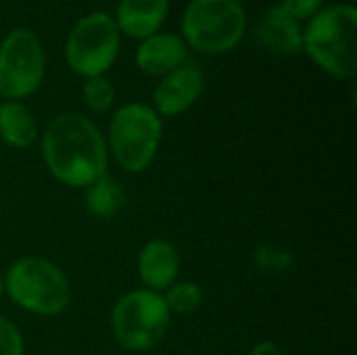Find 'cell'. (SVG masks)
<instances>
[{"label": "cell", "instance_id": "ba28073f", "mask_svg": "<svg viewBox=\"0 0 357 355\" xmlns=\"http://www.w3.org/2000/svg\"><path fill=\"white\" fill-rule=\"evenodd\" d=\"M46 54L40 38L27 27L10 29L0 42V98L23 100L40 90Z\"/></svg>", "mask_w": 357, "mask_h": 355}, {"label": "cell", "instance_id": "277c9868", "mask_svg": "<svg viewBox=\"0 0 357 355\" xmlns=\"http://www.w3.org/2000/svg\"><path fill=\"white\" fill-rule=\"evenodd\" d=\"M163 138V121L151 105L128 103L113 111L107 132V149L128 174L144 172L157 157Z\"/></svg>", "mask_w": 357, "mask_h": 355}, {"label": "cell", "instance_id": "ffe728a7", "mask_svg": "<svg viewBox=\"0 0 357 355\" xmlns=\"http://www.w3.org/2000/svg\"><path fill=\"white\" fill-rule=\"evenodd\" d=\"M280 4L293 13L299 21H305V19H312L324 4V0H280Z\"/></svg>", "mask_w": 357, "mask_h": 355}, {"label": "cell", "instance_id": "4fadbf2b", "mask_svg": "<svg viewBox=\"0 0 357 355\" xmlns=\"http://www.w3.org/2000/svg\"><path fill=\"white\" fill-rule=\"evenodd\" d=\"M169 4L172 0H119L113 19L121 33L144 40L161 31L169 15Z\"/></svg>", "mask_w": 357, "mask_h": 355}, {"label": "cell", "instance_id": "52a82bcc", "mask_svg": "<svg viewBox=\"0 0 357 355\" xmlns=\"http://www.w3.org/2000/svg\"><path fill=\"white\" fill-rule=\"evenodd\" d=\"M121 31L107 13H88L75 21L65 40V61L84 80L105 75L117 61Z\"/></svg>", "mask_w": 357, "mask_h": 355}, {"label": "cell", "instance_id": "2e32d148", "mask_svg": "<svg viewBox=\"0 0 357 355\" xmlns=\"http://www.w3.org/2000/svg\"><path fill=\"white\" fill-rule=\"evenodd\" d=\"M169 314L190 316L203 303V289L195 280H176L167 291L161 293Z\"/></svg>", "mask_w": 357, "mask_h": 355}, {"label": "cell", "instance_id": "9a60e30c", "mask_svg": "<svg viewBox=\"0 0 357 355\" xmlns=\"http://www.w3.org/2000/svg\"><path fill=\"white\" fill-rule=\"evenodd\" d=\"M86 195H84V201H86V209L90 216L94 218H100V220H111L115 218L123 205H126V192L121 188V184L105 174L100 178H96L92 184H88L86 188Z\"/></svg>", "mask_w": 357, "mask_h": 355}, {"label": "cell", "instance_id": "5bb4252c", "mask_svg": "<svg viewBox=\"0 0 357 355\" xmlns=\"http://www.w3.org/2000/svg\"><path fill=\"white\" fill-rule=\"evenodd\" d=\"M0 138L13 149H27L38 140V121L23 100L0 103Z\"/></svg>", "mask_w": 357, "mask_h": 355}, {"label": "cell", "instance_id": "8992f818", "mask_svg": "<svg viewBox=\"0 0 357 355\" xmlns=\"http://www.w3.org/2000/svg\"><path fill=\"white\" fill-rule=\"evenodd\" d=\"M172 314L161 293L136 289L119 297L111 314V326L117 343L128 352H146L155 347L169 331Z\"/></svg>", "mask_w": 357, "mask_h": 355}, {"label": "cell", "instance_id": "3957f363", "mask_svg": "<svg viewBox=\"0 0 357 355\" xmlns=\"http://www.w3.org/2000/svg\"><path fill=\"white\" fill-rule=\"evenodd\" d=\"M4 280V295L36 316H59L71 303V287L65 272L38 255H25L10 264Z\"/></svg>", "mask_w": 357, "mask_h": 355}, {"label": "cell", "instance_id": "5b68a950", "mask_svg": "<svg viewBox=\"0 0 357 355\" xmlns=\"http://www.w3.org/2000/svg\"><path fill=\"white\" fill-rule=\"evenodd\" d=\"M247 29L241 0H190L182 15V40L201 54H224L236 48Z\"/></svg>", "mask_w": 357, "mask_h": 355}, {"label": "cell", "instance_id": "9c48e42d", "mask_svg": "<svg viewBox=\"0 0 357 355\" xmlns=\"http://www.w3.org/2000/svg\"><path fill=\"white\" fill-rule=\"evenodd\" d=\"M205 90V73L199 63L184 61L165 73L153 90V109L159 117H176L186 113Z\"/></svg>", "mask_w": 357, "mask_h": 355}, {"label": "cell", "instance_id": "7402d4cb", "mask_svg": "<svg viewBox=\"0 0 357 355\" xmlns=\"http://www.w3.org/2000/svg\"><path fill=\"white\" fill-rule=\"evenodd\" d=\"M4 297V280H2V276H0V299Z\"/></svg>", "mask_w": 357, "mask_h": 355}, {"label": "cell", "instance_id": "44dd1931", "mask_svg": "<svg viewBox=\"0 0 357 355\" xmlns=\"http://www.w3.org/2000/svg\"><path fill=\"white\" fill-rule=\"evenodd\" d=\"M249 355H284V352L276 343H272V341H261V343H257L251 349Z\"/></svg>", "mask_w": 357, "mask_h": 355}, {"label": "cell", "instance_id": "8fae6325", "mask_svg": "<svg viewBox=\"0 0 357 355\" xmlns=\"http://www.w3.org/2000/svg\"><path fill=\"white\" fill-rule=\"evenodd\" d=\"M138 276L144 289L163 293L180 276V255L169 241L153 239L138 253Z\"/></svg>", "mask_w": 357, "mask_h": 355}, {"label": "cell", "instance_id": "30bf717a", "mask_svg": "<svg viewBox=\"0 0 357 355\" xmlns=\"http://www.w3.org/2000/svg\"><path fill=\"white\" fill-rule=\"evenodd\" d=\"M134 61H136V67L144 71L146 75L163 77L165 73L180 67L184 61H188V46L178 33L157 31L140 40Z\"/></svg>", "mask_w": 357, "mask_h": 355}, {"label": "cell", "instance_id": "d6986e66", "mask_svg": "<svg viewBox=\"0 0 357 355\" xmlns=\"http://www.w3.org/2000/svg\"><path fill=\"white\" fill-rule=\"evenodd\" d=\"M23 354H25L23 335L19 333V328L10 320H6L4 316H0V355Z\"/></svg>", "mask_w": 357, "mask_h": 355}, {"label": "cell", "instance_id": "6da1fadb", "mask_svg": "<svg viewBox=\"0 0 357 355\" xmlns=\"http://www.w3.org/2000/svg\"><path fill=\"white\" fill-rule=\"evenodd\" d=\"M42 157L50 176L71 188H86L107 174V142L92 119L65 111L42 130Z\"/></svg>", "mask_w": 357, "mask_h": 355}, {"label": "cell", "instance_id": "ac0fdd59", "mask_svg": "<svg viewBox=\"0 0 357 355\" xmlns=\"http://www.w3.org/2000/svg\"><path fill=\"white\" fill-rule=\"evenodd\" d=\"M255 259H257V266L266 272H282L289 268L291 264V255L289 251H282L278 247H272V245H266V247H259L255 251Z\"/></svg>", "mask_w": 357, "mask_h": 355}, {"label": "cell", "instance_id": "e0dca14e", "mask_svg": "<svg viewBox=\"0 0 357 355\" xmlns=\"http://www.w3.org/2000/svg\"><path fill=\"white\" fill-rule=\"evenodd\" d=\"M82 98H84V105L88 107V111L102 115V113L111 111L115 105V86L105 75L88 77V80H84V86H82Z\"/></svg>", "mask_w": 357, "mask_h": 355}, {"label": "cell", "instance_id": "7a4b0ae2", "mask_svg": "<svg viewBox=\"0 0 357 355\" xmlns=\"http://www.w3.org/2000/svg\"><path fill=\"white\" fill-rule=\"evenodd\" d=\"M303 50L326 73L354 80L357 73V6H322L303 29Z\"/></svg>", "mask_w": 357, "mask_h": 355}, {"label": "cell", "instance_id": "603a6c76", "mask_svg": "<svg viewBox=\"0 0 357 355\" xmlns=\"http://www.w3.org/2000/svg\"><path fill=\"white\" fill-rule=\"evenodd\" d=\"M349 2H351V4H356V0H349Z\"/></svg>", "mask_w": 357, "mask_h": 355}, {"label": "cell", "instance_id": "7c38bea8", "mask_svg": "<svg viewBox=\"0 0 357 355\" xmlns=\"http://www.w3.org/2000/svg\"><path fill=\"white\" fill-rule=\"evenodd\" d=\"M257 38L264 48L278 54H297L303 50V27L301 21L289 13L280 2L272 4L257 27Z\"/></svg>", "mask_w": 357, "mask_h": 355}]
</instances>
